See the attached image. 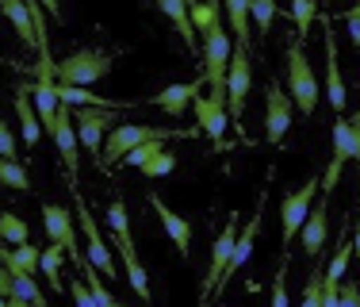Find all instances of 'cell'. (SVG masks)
I'll return each instance as SVG.
<instances>
[{"instance_id":"cell-24","label":"cell","mask_w":360,"mask_h":307,"mask_svg":"<svg viewBox=\"0 0 360 307\" xmlns=\"http://www.w3.org/2000/svg\"><path fill=\"white\" fill-rule=\"evenodd\" d=\"M153 4H158L169 20H173V27L180 31V39L195 50V23H192V12H188V4H192V0H153Z\"/></svg>"},{"instance_id":"cell-33","label":"cell","mask_w":360,"mask_h":307,"mask_svg":"<svg viewBox=\"0 0 360 307\" xmlns=\"http://www.w3.org/2000/svg\"><path fill=\"white\" fill-rule=\"evenodd\" d=\"M250 15L257 20V31H272V20H276V0H250Z\"/></svg>"},{"instance_id":"cell-37","label":"cell","mask_w":360,"mask_h":307,"mask_svg":"<svg viewBox=\"0 0 360 307\" xmlns=\"http://www.w3.org/2000/svg\"><path fill=\"white\" fill-rule=\"evenodd\" d=\"M15 154H20V142H15L12 127L0 119V158H15Z\"/></svg>"},{"instance_id":"cell-34","label":"cell","mask_w":360,"mask_h":307,"mask_svg":"<svg viewBox=\"0 0 360 307\" xmlns=\"http://www.w3.org/2000/svg\"><path fill=\"white\" fill-rule=\"evenodd\" d=\"M161 150H165V139H150V142H142V146L127 150V154H123V165H134V169H139L142 161H150L153 154H161Z\"/></svg>"},{"instance_id":"cell-4","label":"cell","mask_w":360,"mask_h":307,"mask_svg":"<svg viewBox=\"0 0 360 307\" xmlns=\"http://www.w3.org/2000/svg\"><path fill=\"white\" fill-rule=\"evenodd\" d=\"M349 158H360V112L349 115V119L341 115L338 123H333V161H330V169H326V177H322L319 189H326V192L338 189L341 169H345Z\"/></svg>"},{"instance_id":"cell-8","label":"cell","mask_w":360,"mask_h":307,"mask_svg":"<svg viewBox=\"0 0 360 307\" xmlns=\"http://www.w3.org/2000/svg\"><path fill=\"white\" fill-rule=\"evenodd\" d=\"M50 139H54L58 146V158H62L65 173H70V184L77 189V169H81V139H77V123H73V108L58 104V119H54V131H50Z\"/></svg>"},{"instance_id":"cell-25","label":"cell","mask_w":360,"mask_h":307,"mask_svg":"<svg viewBox=\"0 0 360 307\" xmlns=\"http://www.w3.org/2000/svg\"><path fill=\"white\" fill-rule=\"evenodd\" d=\"M8 303H46V292L35 284V272H12Z\"/></svg>"},{"instance_id":"cell-14","label":"cell","mask_w":360,"mask_h":307,"mask_svg":"<svg viewBox=\"0 0 360 307\" xmlns=\"http://www.w3.org/2000/svg\"><path fill=\"white\" fill-rule=\"evenodd\" d=\"M330 196L333 192H326L319 189V200L311 203V211H307V219H303V227H299V234H303V253L307 258H322V246H326V234H330Z\"/></svg>"},{"instance_id":"cell-36","label":"cell","mask_w":360,"mask_h":307,"mask_svg":"<svg viewBox=\"0 0 360 307\" xmlns=\"http://www.w3.org/2000/svg\"><path fill=\"white\" fill-rule=\"evenodd\" d=\"M303 303L307 307H322V265L307 277V284H303Z\"/></svg>"},{"instance_id":"cell-16","label":"cell","mask_w":360,"mask_h":307,"mask_svg":"<svg viewBox=\"0 0 360 307\" xmlns=\"http://www.w3.org/2000/svg\"><path fill=\"white\" fill-rule=\"evenodd\" d=\"M192 108H195V119H200V131H203V134H211V142H215L219 150H226V142H222V134H226V127H230L226 100L195 96V100H192Z\"/></svg>"},{"instance_id":"cell-26","label":"cell","mask_w":360,"mask_h":307,"mask_svg":"<svg viewBox=\"0 0 360 307\" xmlns=\"http://www.w3.org/2000/svg\"><path fill=\"white\" fill-rule=\"evenodd\" d=\"M230 20V35H238V46H250V0H222Z\"/></svg>"},{"instance_id":"cell-42","label":"cell","mask_w":360,"mask_h":307,"mask_svg":"<svg viewBox=\"0 0 360 307\" xmlns=\"http://www.w3.org/2000/svg\"><path fill=\"white\" fill-rule=\"evenodd\" d=\"M42 8H46V15L50 20H62V8H58V0H39Z\"/></svg>"},{"instance_id":"cell-1","label":"cell","mask_w":360,"mask_h":307,"mask_svg":"<svg viewBox=\"0 0 360 307\" xmlns=\"http://www.w3.org/2000/svg\"><path fill=\"white\" fill-rule=\"evenodd\" d=\"M288 96L295 100L303 115H314V108H319V77L307 58V35H299V31L288 42Z\"/></svg>"},{"instance_id":"cell-23","label":"cell","mask_w":360,"mask_h":307,"mask_svg":"<svg viewBox=\"0 0 360 307\" xmlns=\"http://www.w3.org/2000/svg\"><path fill=\"white\" fill-rule=\"evenodd\" d=\"M0 261L8 265V272H35L39 261H42V250L31 242H20V246L4 242L0 246Z\"/></svg>"},{"instance_id":"cell-7","label":"cell","mask_w":360,"mask_h":307,"mask_svg":"<svg viewBox=\"0 0 360 307\" xmlns=\"http://www.w3.org/2000/svg\"><path fill=\"white\" fill-rule=\"evenodd\" d=\"M319 184L322 181H314V177H311L303 189L288 192L284 200H280V238H284V250H291V242L299 238V227H303V219H307V211H311L314 196H319Z\"/></svg>"},{"instance_id":"cell-43","label":"cell","mask_w":360,"mask_h":307,"mask_svg":"<svg viewBox=\"0 0 360 307\" xmlns=\"http://www.w3.org/2000/svg\"><path fill=\"white\" fill-rule=\"evenodd\" d=\"M353 253L360 258V219H356V234H353Z\"/></svg>"},{"instance_id":"cell-19","label":"cell","mask_w":360,"mask_h":307,"mask_svg":"<svg viewBox=\"0 0 360 307\" xmlns=\"http://www.w3.org/2000/svg\"><path fill=\"white\" fill-rule=\"evenodd\" d=\"M111 242H115V250H119V258H123V269H127V280H131V288H134V296H139L142 303H150V277H146V269H142V261H139V246H134V238L131 234H111Z\"/></svg>"},{"instance_id":"cell-17","label":"cell","mask_w":360,"mask_h":307,"mask_svg":"<svg viewBox=\"0 0 360 307\" xmlns=\"http://www.w3.org/2000/svg\"><path fill=\"white\" fill-rule=\"evenodd\" d=\"M326 27V100L333 112H345V81H341L338 65V35H333V20H322Z\"/></svg>"},{"instance_id":"cell-39","label":"cell","mask_w":360,"mask_h":307,"mask_svg":"<svg viewBox=\"0 0 360 307\" xmlns=\"http://www.w3.org/2000/svg\"><path fill=\"white\" fill-rule=\"evenodd\" d=\"M338 303H349V307H356V303H360V288H356V280H345V284H341Z\"/></svg>"},{"instance_id":"cell-12","label":"cell","mask_w":360,"mask_h":307,"mask_svg":"<svg viewBox=\"0 0 360 307\" xmlns=\"http://www.w3.org/2000/svg\"><path fill=\"white\" fill-rule=\"evenodd\" d=\"M238 211L226 219V227H222V234L215 238V246H211V261H207V277H203V292L200 300H211V292H219L222 284V272H226V261L230 253H234V238H238Z\"/></svg>"},{"instance_id":"cell-5","label":"cell","mask_w":360,"mask_h":307,"mask_svg":"<svg viewBox=\"0 0 360 307\" xmlns=\"http://www.w3.org/2000/svg\"><path fill=\"white\" fill-rule=\"evenodd\" d=\"M230 35L219 27L203 31V70H207V81H211V96L215 100H226V65H230Z\"/></svg>"},{"instance_id":"cell-27","label":"cell","mask_w":360,"mask_h":307,"mask_svg":"<svg viewBox=\"0 0 360 307\" xmlns=\"http://www.w3.org/2000/svg\"><path fill=\"white\" fill-rule=\"evenodd\" d=\"M349 253H353V238H349V230H341V238H338V250H333V258L322 265V277H326V280H341V277H345Z\"/></svg>"},{"instance_id":"cell-3","label":"cell","mask_w":360,"mask_h":307,"mask_svg":"<svg viewBox=\"0 0 360 307\" xmlns=\"http://www.w3.org/2000/svg\"><path fill=\"white\" fill-rule=\"evenodd\" d=\"M108 73H111V54L92 50V46L73 50L70 58H62V62L54 65V81H62V84H89V89L96 81H104Z\"/></svg>"},{"instance_id":"cell-38","label":"cell","mask_w":360,"mask_h":307,"mask_svg":"<svg viewBox=\"0 0 360 307\" xmlns=\"http://www.w3.org/2000/svg\"><path fill=\"white\" fill-rule=\"evenodd\" d=\"M341 20L349 23V39H353V46L360 50V4L349 8V12H341Z\"/></svg>"},{"instance_id":"cell-20","label":"cell","mask_w":360,"mask_h":307,"mask_svg":"<svg viewBox=\"0 0 360 307\" xmlns=\"http://www.w3.org/2000/svg\"><path fill=\"white\" fill-rule=\"evenodd\" d=\"M203 84H207V77H200V81H184V84H169V89H161L158 96H150V100H153V104H158L165 115L180 119V115H184V108L203 92Z\"/></svg>"},{"instance_id":"cell-31","label":"cell","mask_w":360,"mask_h":307,"mask_svg":"<svg viewBox=\"0 0 360 307\" xmlns=\"http://www.w3.org/2000/svg\"><path fill=\"white\" fill-rule=\"evenodd\" d=\"M188 12H192V23L200 27V35L219 23V4H211V0H192V4H188Z\"/></svg>"},{"instance_id":"cell-11","label":"cell","mask_w":360,"mask_h":307,"mask_svg":"<svg viewBox=\"0 0 360 307\" xmlns=\"http://www.w3.org/2000/svg\"><path fill=\"white\" fill-rule=\"evenodd\" d=\"M250 84H253L250 54H245V46H238L234 54H230V65H226V112H230V119H242Z\"/></svg>"},{"instance_id":"cell-41","label":"cell","mask_w":360,"mask_h":307,"mask_svg":"<svg viewBox=\"0 0 360 307\" xmlns=\"http://www.w3.org/2000/svg\"><path fill=\"white\" fill-rule=\"evenodd\" d=\"M73 300L77 303H92V288H84L81 280H73Z\"/></svg>"},{"instance_id":"cell-22","label":"cell","mask_w":360,"mask_h":307,"mask_svg":"<svg viewBox=\"0 0 360 307\" xmlns=\"http://www.w3.org/2000/svg\"><path fill=\"white\" fill-rule=\"evenodd\" d=\"M0 12L12 20V27H15V35L23 39V46L39 50V27H35V20H31V12H27L23 0H0Z\"/></svg>"},{"instance_id":"cell-32","label":"cell","mask_w":360,"mask_h":307,"mask_svg":"<svg viewBox=\"0 0 360 307\" xmlns=\"http://www.w3.org/2000/svg\"><path fill=\"white\" fill-rule=\"evenodd\" d=\"M139 169H142L146 177H169V173H173V169H176V154L161 150V154H153L150 161H142Z\"/></svg>"},{"instance_id":"cell-44","label":"cell","mask_w":360,"mask_h":307,"mask_svg":"<svg viewBox=\"0 0 360 307\" xmlns=\"http://www.w3.org/2000/svg\"><path fill=\"white\" fill-rule=\"evenodd\" d=\"M211 4H219V0H211Z\"/></svg>"},{"instance_id":"cell-40","label":"cell","mask_w":360,"mask_h":307,"mask_svg":"<svg viewBox=\"0 0 360 307\" xmlns=\"http://www.w3.org/2000/svg\"><path fill=\"white\" fill-rule=\"evenodd\" d=\"M272 300H276V303H288V292H284V265H280L276 280H272Z\"/></svg>"},{"instance_id":"cell-9","label":"cell","mask_w":360,"mask_h":307,"mask_svg":"<svg viewBox=\"0 0 360 307\" xmlns=\"http://www.w3.org/2000/svg\"><path fill=\"white\" fill-rule=\"evenodd\" d=\"M73 219L77 215H70L62 203H42V227H46V238H50V242H58L65 253H70V258L77 261V269H84V265H89V258L77 250V227H73Z\"/></svg>"},{"instance_id":"cell-28","label":"cell","mask_w":360,"mask_h":307,"mask_svg":"<svg viewBox=\"0 0 360 307\" xmlns=\"http://www.w3.org/2000/svg\"><path fill=\"white\" fill-rule=\"evenodd\" d=\"M0 184H8L12 192H31V177L15 158H0Z\"/></svg>"},{"instance_id":"cell-2","label":"cell","mask_w":360,"mask_h":307,"mask_svg":"<svg viewBox=\"0 0 360 307\" xmlns=\"http://www.w3.org/2000/svg\"><path fill=\"white\" fill-rule=\"evenodd\" d=\"M173 134H180V139H200V127H173V131H165V127H142V123H123V127H111V134H108V142H104V165H115V161H123V154L127 150H134V146H142V142H150V139H173Z\"/></svg>"},{"instance_id":"cell-35","label":"cell","mask_w":360,"mask_h":307,"mask_svg":"<svg viewBox=\"0 0 360 307\" xmlns=\"http://www.w3.org/2000/svg\"><path fill=\"white\" fill-rule=\"evenodd\" d=\"M291 20H295V31L299 35H307V27H311V20H314V12H319V4L314 0H291Z\"/></svg>"},{"instance_id":"cell-6","label":"cell","mask_w":360,"mask_h":307,"mask_svg":"<svg viewBox=\"0 0 360 307\" xmlns=\"http://www.w3.org/2000/svg\"><path fill=\"white\" fill-rule=\"evenodd\" d=\"M73 215H77V227H81V234H84V246H89L92 269L104 272L108 280H119V265H115V258H111V246H108V238L100 234L96 219H92L89 203H84L81 196H77V203H73Z\"/></svg>"},{"instance_id":"cell-10","label":"cell","mask_w":360,"mask_h":307,"mask_svg":"<svg viewBox=\"0 0 360 307\" xmlns=\"http://www.w3.org/2000/svg\"><path fill=\"white\" fill-rule=\"evenodd\" d=\"M291 119H295V100H291L276 81H269V92H264V139H269L272 146L284 142Z\"/></svg>"},{"instance_id":"cell-13","label":"cell","mask_w":360,"mask_h":307,"mask_svg":"<svg viewBox=\"0 0 360 307\" xmlns=\"http://www.w3.org/2000/svg\"><path fill=\"white\" fill-rule=\"evenodd\" d=\"M73 123H77L81 150L96 158L104 150V131L115 123V108H84V112H73Z\"/></svg>"},{"instance_id":"cell-18","label":"cell","mask_w":360,"mask_h":307,"mask_svg":"<svg viewBox=\"0 0 360 307\" xmlns=\"http://www.w3.org/2000/svg\"><path fill=\"white\" fill-rule=\"evenodd\" d=\"M261 215H264V200H257V211H253V219L242 227V234L234 238V253H230V261H226V272H222V284H226V280H234V277H238V269H242L245 261L253 258L257 234H261ZM222 284H219V292H222Z\"/></svg>"},{"instance_id":"cell-21","label":"cell","mask_w":360,"mask_h":307,"mask_svg":"<svg viewBox=\"0 0 360 307\" xmlns=\"http://www.w3.org/2000/svg\"><path fill=\"white\" fill-rule=\"evenodd\" d=\"M15 115H20L23 146L35 150V146H39V139H42V123H39L35 104H31V84H20V89H15Z\"/></svg>"},{"instance_id":"cell-29","label":"cell","mask_w":360,"mask_h":307,"mask_svg":"<svg viewBox=\"0 0 360 307\" xmlns=\"http://www.w3.org/2000/svg\"><path fill=\"white\" fill-rule=\"evenodd\" d=\"M0 242H12V246L31 242V230L15 211H0Z\"/></svg>"},{"instance_id":"cell-30","label":"cell","mask_w":360,"mask_h":307,"mask_svg":"<svg viewBox=\"0 0 360 307\" xmlns=\"http://www.w3.org/2000/svg\"><path fill=\"white\" fill-rule=\"evenodd\" d=\"M62 258H65V250L58 242H50V246H42V261H39V269H42V277L50 280V284H62Z\"/></svg>"},{"instance_id":"cell-15","label":"cell","mask_w":360,"mask_h":307,"mask_svg":"<svg viewBox=\"0 0 360 307\" xmlns=\"http://www.w3.org/2000/svg\"><path fill=\"white\" fill-rule=\"evenodd\" d=\"M153 208V215L161 219V227H165V234H169V242L176 246L180 250V258H188V253H192V223H188L184 215H180V211H173L169 208L165 200H161L158 192H150V200H146Z\"/></svg>"}]
</instances>
